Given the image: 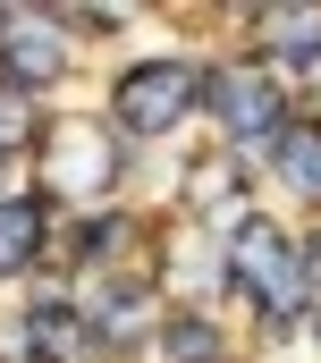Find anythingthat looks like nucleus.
Returning a JSON list of instances; mask_svg holds the SVG:
<instances>
[{"label": "nucleus", "mask_w": 321, "mask_h": 363, "mask_svg": "<svg viewBox=\"0 0 321 363\" xmlns=\"http://www.w3.org/2000/svg\"><path fill=\"white\" fill-rule=\"evenodd\" d=\"M220 254H229L220 296L254 304L271 330H296V321H305V245H296L279 220H245V228H229Z\"/></svg>", "instance_id": "1"}, {"label": "nucleus", "mask_w": 321, "mask_h": 363, "mask_svg": "<svg viewBox=\"0 0 321 363\" xmlns=\"http://www.w3.org/2000/svg\"><path fill=\"white\" fill-rule=\"evenodd\" d=\"M119 135L110 127H93V118H51L43 127V186L60 194V203H77V211H93V203H110L119 194Z\"/></svg>", "instance_id": "2"}, {"label": "nucleus", "mask_w": 321, "mask_h": 363, "mask_svg": "<svg viewBox=\"0 0 321 363\" xmlns=\"http://www.w3.org/2000/svg\"><path fill=\"white\" fill-rule=\"evenodd\" d=\"M203 101V68L195 60H136L119 85H110V110L127 135H169L186 127V110Z\"/></svg>", "instance_id": "3"}, {"label": "nucleus", "mask_w": 321, "mask_h": 363, "mask_svg": "<svg viewBox=\"0 0 321 363\" xmlns=\"http://www.w3.org/2000/svg\"><path fill=\"white\" fill-rule=\"evenodd\" d=\"M203 101L229 127V144H279V127H288V85L262 60H220L203 77Z\"/></svg>", "instance_id": "4"}, {"label": "nucleus", "mask_w": 321, "mask_h": 363, "mask_svg": "<svg viewBox=\"0 0 321 363\" xmlns=\"http://www.w3.org/2000/svg\"><path fill=\"white\" fill-rule=\"evenodd\" d=\"M0 347H9V355H26V363H102V338H93L85 304H68V296L26 304V313L9 321V338H0Z\"/></svg>", "instance_id": "5"}, {"label": "nucleus", "mask_w": 321, "mask_h": 363, "mask_svg": "<svg viewBox=\"0 0 321 363\" xmlns=\"http://www.w3.org/2000/svg\"><path fill=\"white\" fill-rule=\"evenodd\" d=\"M0 77H9V93H34L60 85L68 77V43H60V17H43V9H0Z\"/></svg>", "instance_id": "6"}, {"label": "nucleus", "mask_w": 321, "mask_h": 363, "mask_svg": "<svg viewBox=\"0 0 321 363\" xmlns=\"http://www.w3.org/2000/svg\"><path fill=\"white\" fill-rule=\"evenodd\" d=\"M85 321H93L102 347H136V338L160 321V279H144V271H102L93 296H85Z\"/></svg>", "instance_id": "7"}, {"label": "nucleus", "mask_w": 321, "mask_h": 363, "mask_svg": "<svg viewBox=\"0 0 321 363\" xmlns=\"http://www.w3.org/2000/svg\"><path fill=\"white\" fill-rule=\"evenodd\" d=\"M254 34H262V68L271 77H313L321 68V9H254Z\"/></svg>", "instance_id": "8"}, {"label": "nucleus", "mask_w": 321, "mask_h": 363, "mask_svg": "<svg viewBox=\"0 0 321 363\" xmlns=\"http://www.w3.org/2000/svg\"><path fill=\"white\" fill-rule=\"evenodd\" d=\"M186 211H195L203 228H245V220H254V211H245V169H237V152L195 161V178H186Z\"/></svg>", "instance_id": "9"}, {"label": "nucleus", "mask_w": 321, "mask_h": 363, "mask_svg": "<svg viewBox=\"0 0 321 363\" xmlns=\"http://www.w3.org/2000/svg\"><path fill=\"white\" fill-rule=\"evenodd\" d=\"M43 254H51V211L26 203V194H9V203H0V279L43 271Z\"/></svg>", "instance_id": "10"}, {"label": "nucleus", "mask_w": 321, "mask_h": 363, "mask_svg": "<svg viewBox=\"0 0 321 363\" xmlns=\"http://www.w3.org/2000/svg\"><path fill=\"white\" fill-rule=\"evenodd\" d=\"M279 186L288 194H305V203H321V118H296V127H279Z\"/></svg>", "instance_id": "11"}, {"label": "nucleus", "mask_w": 321, "mask_h": 363, "mask_svg": "<svg viewBox=\"0 0 321 363\" xmlns=\"http://www.w3.org/2000/svg\"><path fill=\"white\" fill-rule=\"evenodd\" d=\"M160 355L169 363H229V338L212 313H160Z\"/></svg>", "instance_id": "12"}, {"label": "nucleus", "mask_w": 321, "mask_h": 363, "mask_svg": "<svg viewBox=\"0 0 321 363\" xmlns=\"http://www.w3.org/2000/svg\"><path fill=\"white\" fill-rule=\"evenodd\" d=\"M43 110L26 101V93H0V152H26V144H43Z\"/></svg>", "instance_id": "13"}, {"label": "nucleus", "mask_w": 321, "mask_h": 363, "mask_svg": "<svg viewBox=\"0 0 321 363\" xmlns=\"http://www.w3.org/2000/svg\"><path fill=\"white\" fill-rule=\"evenodd\" d=\"M9 186H17V152H0V203H9Z\"/></svg>", "instance_id": "14"}]
</instances>
